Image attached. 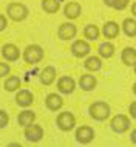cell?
<instances>
[{
	"instance_id": "6da1fadb",
	"label": "cell",
	"mask_w": 136,
	"mask_h": 147,
	"mask_svg": "<svg viewBox=\"0 0 136 147\" xmlns=\"http://www.w3.org/2000/svg\"><path fill=\"white\" fill-rule=\"evenodd\" d=\"M90 116L96 121H104L110 116V105L107 102L98 101L90 105Z\"/></svg>"
},
{
	"instance_id": "7a4b0ae2",
	"label": "cell",
	"mask_w": 136,
	"mask_h": 147,
	"mask_svg": "<svg viewBox=\"0 0 136 147\" xmlns=\"http://www.w3.org/2000/svg\"><path fill=\"white\" fill-rule=\"evenodd\" d=\"M43 57V50L39 45H30L26 47L25 53H23V59L26 63H37L40 62Z\"/></svg>"
},
{
	"instance_id": "3957f363",
	"label": "cell",
	"mask_w": 136,
	"mask_h": 147,
	"mask_svg": "<svg viewBox=\"0 0 136 147\" xmlns=\"http://www.w3.org/2000/svg\"><path fill=\"white\" fill-rule=\"evenodd\" d=\"M8 16H9L13 20L20 22L28 16V9H26L25 5H22V3H9V5H8Z\"/></svg>"
},
{
	"instance_id": "277c9868",
	"label": "cell",
	"mask_w": 136,
	"mask_h": 147,
	"mask_svg": "<svg viewBox=\"0 0 136 147\" xmlns=\"http://www.w3.org/2000/svg\"><path fill=\"white\" fill-rule=\"evenodd\" d=\"M111 129H113V132L116 133H124L129 130L130 127V119L125 116V115H118V116H114L111 119Z\"/></svg>"
},
{
	"instance_id": "5b68a950",
	"label": "cell",
	"mask_w": 136,
	"mask_h": 147,
	"mask_svg": "<svg viewBox=\"0 0 136 147\" xmlns=\"http://www.w3.org/2000/svg\"><path fill=\"white\" fill-rule=\"evenodd\" d=\"M57 125L61 130H63V132H68V130H71L76 125V119L71 113L63 112L57 116Z\"/></svg>"
},
{
	"instance_id": "8992f818",
	"label": "cell",
	"mask_w": 136,
	"mask_h": 147,
	"mask_svg": "<svg viewBox=\"0 0 136 147\" xmlns=\"http://www.w3.org/2000/svg\"><path fill=\"white\" fill-rule=\"evenodd\" d=\"M93 138H94V130L88 125H82L76 130V140L81 144H88V142L93 141Z\"/></svg>"
},
{
	"instance_id": "52a82bcc",
	"label": "cell",
	"mask_w": 136,
	"mask_h": 147,
	"mask_svg": "<svg viewBox=\"0 0 136 147\" xmlns=\"http://www.w3.org/2000/svg\"><path fill=\"white\" fill-rule=\"evenodd\" d=\"M25 136H26L28 141L37 142V141H40L42 136H43V129H42L40 125H37V124L26 125V129H25Z\"/></svg>"
},
{
	"instance_id": "ba28073f",
	"label": "cell",
	"mask_w": 136,
	"mask_h": 147,
	"mask_svg": "<svg viewBox=\"0 0 136 147\" xmlns=\"http://www.w3.org/2000/svg\"><path fill=\"white\" fill-rule=\"evenodd\" d=\"M76 33H77V30H76V26L73 23H62L61 28H59V37L62 39V40H70V39H73Z\"/></svg>"
},
{
	"instance_id": "9c48e42d",
	"label": "cell",
	"mask_w": 136,
	"mask_h": 147,
	"mask_svg": "<svg viewBox=\"0 0 136 147\" xmlns=\"http://www.w3.org/2000/svg\"><path fill=\"white\" fill-rule=\"evenodd\" d=\"M71 51L76 57H85L90 53V45L85 40H76L71 47Z\"/></svg>"
},
{
	"instance_id": "30bf717a",
	"label": "cell",
	"mask_w": 136,
	"mask_h": 147,
	"mask_svg": "<svg viewBox=\"0 0 136 147\" xmlns=\"http://www.w3.org/2000/svg\"><path fill=\"white\" fill-rule=\"evenodd\" d=\"M33 101H34V96H33V93L28 91V90H20L17 93V96H15V102H17V105H20V107L31 105Z\"/></svg>"
},
{
	"instance_id": "8fae6325",
	"label": "cell",
	"mask_w": 136,
	"mask_h": 147,
	"mask_svg": "<svg viewBox=\"0 0 136 147\" xmlns=\"http://www.w3.org/2000/svg\"><path fill=\"white\" fill-rule=\"evenodd\" d=\"M74 81H73V78H70V76H62L61 79H59V82H57V88L59 91H62V93H73V90H74Z\"/></svg>"
},
{
	"instance_id": "7c38bea8",
	"label": "cell",
	"mask_w": 136,
	"mask_h": 147,
	"mask_svg": "<svg viewBox=\"0 0 136 147\" xmlns=\"http://www.w3.org/2000/svg\"><path fill=\"white\" fill-rule=\"evenodd\" d=\"M46 107L51 110V112H56V110H59V109H62V105H63V101H62V98L59 96V94H56V93H51V94H48L46 96Z\"/></svg>"
},
{
	"instance_id": "4fadbf2b",
	"label": "cell",
	"mask_w": 136,
	"mask_h": 147,
	"mask_svg": "<svg viewBox=\"0 0 136 147\" xmlns=\"http://www.w3.org/2000/svg\"><path fill=\"white\" fill-rule=\"evenodd\" d=\"M56 79V68L54 67H46V68H43L42 74H40V81L43 85H50L53 84Z\"/></svg>"
},
{
	"instance_id": "5bb4252c",
	"label": "cell",
	"mask_w": 136,
	"mask_h": 147,
	"mask_svg": "<svg viewBox=\"0 0 136 147\" xmlns=\"http://www.w3.org/2000/svg\"><path fill=\"white\" fill-rule=\"evenodd\" d=\"M102 33L107 39H114L116 36L119 34V25L116 22H107L105 25H104Z\"/></svg>"
},
{
	"instance_id": "9a60e30c",
	"label": "cell",
	"mask_w": 136,
	"mask_h": 147,
	"mask_svg": "<svg viewBox=\"0 0 136 147\" xmlns=\"http://www.w3.org/2000/svg\"><path fill=\"white\" fill-rule=\"evenodd\" d=\"M3 56H5L6 61H17L19 59V48L15 45H13V43H8V45L3 47Z\"/></svg>"
},
{
	"instance_id": "2e32d148",
	"label": "cell",
	"mask_w": 136,
	"mask_h": 147,
	"mask_svg": "<svg viewBox=\"0 0 136 147\" xmlns=\"http://www.w3.org/2000/svg\"><path fill=\"white\" fill-rule=\"evenodd\" d=\"M79 85H81V88L85 90V91L93 90L96 87V78L91 76V74H83V76H81V79H79Z\"/></svg>"
},
{
	"instance_id": "e0dca14e",
	"label": "cell",
	"mask_w": 136,
	"mask_h": 147,
	"mask_svg": "<svg viewBox=\"0 0 136 147\" xmlns=\"http://www.w3.org/2000/svg\"><path fill=\"white\" fill-rule=\"evenodd\" d=\"M81 14V5L77 2H70L65 5V16L68 19H76Z\"/></svg>"
},
{
	"instance_id": "ac0fdd59",
	"label": "cell",
	"mask_w": 136,
	"mask_h": 147,
	"mask_svg": "<svg viewBox=\"0 0 136 147\" xmlns=\"http://www.w3.org/2000/svg\"><path fill=\"white\" fill-rule=\"evenodd\" d=\"M34 119H36V115L34 112H30V110H25V112H22L20 115H19V118H17V121H19V124L20 125H31L34 122Z\"/></svg>"
},
{
	"instance_id": "d6986e66",
	"label": "cell",
	"mask_w": 136,
	"mask_h": 147,
	"mask_svg": "<svg viewBox=\"0 0 136 147\" xmlns=\"http://www.w3.org/2000/svg\"><path fill=\"white\" fill-rule=\"evenodd\" d=\"M122 62L129 67L135 65L136 63V51L133 48H130V47H127V48L122 51Z\"/></svg>"
},
{
	"instance_id": "ffe728a7",
	"label": "cell",
	"mask_w": 136,
	"mask_h": 147,
	"mask_svg": "<svg viewBox=\"0 0 136 147\" xmlns=\"http://www.w3.org/2000/svg\"><path fill=\"white\" fill-rule=\"evenodd\" d=\"M122 28H124V33L127 36L133 37V36H136V20H133V19H125L122 23Z\"/></svg>"
},
{
	"instance_id": "44dd1931",
	"label": "cell",
	"mask_w": 136,
	"mask_h": 147,
	"mask_svg": "<svg viewBox=\"0 0 136 147\" xmlns=\"http://www.w3.org/2000/svg\"><path fill=\"white\" fill-rule=\"evenodd\" d=\"M113 53H114V47L111 45L110 42H105V43H101V45H99V54H101L102 57L108 59V57L113 56Z\"/></svg>"
},
{
	"instance_id": "7402d4cb",
	"label": "cell",
	"mask_w": 136,
	"mask_h": 147,
	"mask_svg": "<svg viewBox=\"0 0 136 147\" xmlns=\"http://www.w3.org/2000/svg\"><path fill=\"white\" fill-rule=\"evenodd\" d=\"M101 67H102V63H101V59L99 57H88L85 61V68L87 70H90V71H98V70H101Z\"/></svg>"
},
{
	"instance_id": "603a6c76",
	"label": "cell",
	"mask_w": 136,
	"mask_h": 147,
	"mask_svg": "<svg viewBox=\"0 0 136 147\" xmlns=\"http://www.w3.org/2000/svg\"><path fill=\"white\" fill-rule=\"evenodd\" d=\"M42 8H43V11H46V13H50V14L57 13L59 2H57V0H43V2H42Z\"/></svg>"
},
{
	"instance_id": "cb8c5ba5",
	"label": "cell",
	"mask_w": 136,
	"mask_h": 147,
	"mask_svg": "<svg viewBox=\"0 0 136 147\" xmlns=\"http://www.w3.org/2000/svg\"><path fill=\"white\" fill-rule=\"evenodd\" d=\"M19 87H20V79H19L17 76H11V78L6 79L5 88H6L8 91H14V90H17Z\"/></svg>"
},
{
	"instance_id": "d4e9b609",
	"label": "cell",
	"mask_w": 136,
	"mask_h": 147,
	"mask_svg": "<svg viewBox=\"0 0 136 147\" xmlns=\"http://www.w3.org/2000/svg\"><path fill=\"white\" fill-rule=\"evenodd\" d=\"M105 5H108L110 8H114V9H125L127 5H129V0H104Z\"/></svg>"
},
{
	"instance_id": "484cf974",
	"label": "cell",
	"mask_w": 136,
	"mask_h": 147,
	"mask_svg": "<svg viewBox=\"0 0 136 147\" xmlns=\"http://www.w3.org/2000/svg\"><path fill=\"white\" fill-rule=\"evenodd\" d=\"M83 34H85V37L90 39V40H96V39L99 37V30H98V26H94V25H88V26H85Z\"/></svg>"
},
{
	"instance_id": "4316f807",
	"label": "cell",
	"mask_w": 136,
	"mask_h": 147,
	"mask_svg": "<svg viewBox=\"0 0 136 147\" xmlns=\"http://www.w3.org/2000/svg\"><path fill=\"white\" fill-rule=\"evenodd\" d=\"M8 121H9V118H8V115L3 112V110H0V129H3L6 124H8Z\"/></svg>"
},
{
	"instance_id": "83f0119b",
	"label": "cell",
	"mask_w": 136,
	"mask_h": 147,
	"mask_svg": "<svg viewBox=\"0 0 136 147\" xmlns=\"http://www.w3.org/2000/svg\"><path fill=\"white\" fill-rule=\"evenodd\" d=\"M9 65L8 63H3V62H0V78L2 76H6L8 73H9Z\"/></svg>"
},
{
	"instance_id": "f1b7e54d",
	"label": "cell",
	"mask_w": 136,
	"mask_h": 147,
	"mask_svg": "<svg viewBox=\"0 0 136 147\" xmlns=\"http://www.w3.org/2000/svg\"><path fill=\"white\" fill-rule=\"evenodd\" d=\"M130 116L136 119V101H135L133 104L130 105Z\"/></svg>"
},
{
	"instance_id": "f546056e",
	"label": "cell",
	"mask_w": 136,
	"mask_h": 147,
	"mask_svg": "<svg viewBox=\"0 0 136 147\" xmlns=\"http://www.w3.org/2000/svg\"><path fill=\"white\" fill-rule=\"evenodd\" d=\"M5 26H6V19L3 14H0V31L5 30Z\"/></svg>"
},
{
	"instance_id": "4dcf8cb0",
	"label": "cell",
	"mask_w": 136,
	"mask_h": 147,
	"mask_svg": "<svg viewBox=\"0 0 136 147\" xmlns=\"http://www.w3.org/2000/svg\"><path fill=\"white\" fill-rule=\"evenodd\" d=\"M131 141H133L135 144H136V129L133 130V132H131Z\"/></svg>"
},
{
	"instance_id": "1f68e13d",
	"label": "cell",
	"mask_w": 136,
	"mask_h": 147,
	"mask_svg": "<svg viewBox=\"0 0 136 147\" xmlns=\"http://www.w3.org/2000/svg\"><path fill=\"white\" fill-rule=\"evenodd\" d=\"M131 13H133V14L136 16V2L133 3V6H131Z\"/></svg>"
},
{
	"instance_id": "d6a6232c",
	"label": "cell",
	"mask_w": 136,
	"mask_h": 147,
	"mask_svg": "<svg viewBox=\"0 0 136 147\" xmlns=\"http://www.w3.org/2000/svg\"><path fill=\"white\" fill-rule=\"evenodd\" d=\"M133 93L136 94V82H135V85H133Z\"/></svg>"
},
{
	"instance_id": "836d02e7",
	"label": "cell",
	"mask_w": 136,
	"mask_h": 147,
	"mask_svg": "<svg viewBox=\"0 0 136 147\" xmlns=\"http://www.w3.org/2000/svg\"><path fill=\"white\" fill-rule=\"evenodd\" d=\"M135 73H136V63H135Z\"/></svg>"
}]
</instances>
